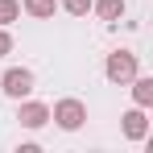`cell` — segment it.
I'll return each instance as SVG.
<instances>
[{
	"instance_id": "obj_1",
	"label": "cell",
	"mask_w": 153,
	"mask_h": 153,
	"mask_svg": "<svg viewBox=\"0 0 153 153\" xmlns=\"http://www.w3.org/2000/svg\"><path fill=\"white\" fill-rule=\"evenodd\" d=\"M50 120L62 128V132H79V128L87 124V103L75 100V95H66V100H58L50 108Z\"/></svg>"
},
{
	"instance_id": "obj_2",
	"label": "cell",
	"mask_w": 153,
	"mask_h": 153,
	"mask_svg": "<svg viewBox=\"0 0 153 153\" xmlns=\"http://www.w3.org/2000/svg\"><path fill=\"white\" fill-rule=\"evenodd\" d=\"M33 87H37V75H33L29 66H8V71L0 75V91H4L8 100H25V95H33Z\"/></svg>"
},
{
	"instance_id": "obj_3",
	"label": "cell",
	"mask_w": 153,
	"mask_h": 153,
	"mask_svg": "<svg viewBox=\"0 0 153 153\" xmlns=\"http://www.w3.org/2000/svg\"><path fill=\"white\" fill-rule=\"evenodd\" d=\"M141 66H137V54L132 50H112L108 54V62H103V75L108 83H116V87H128V79L137 75Z\"/></svg>"
},
{
	"instance_id": "obj_4",
	"label": "cell",
	"mask_w": 153,
	"mask_h": 153,
	"mask_svg": "<svg viewBox=\"0 0 153 153\" xmlns=\"http://www.w3.org/2000/svg\"><path fill=\"white\" fill-rule=\"evenodd\" d=\"M17 120H21V128H29V132H37V128L50 124V103L42 100H17Z\"/></svg>"
},
{
	"instance_id": "obj_5",
	"label": "cell",
	"mask_w": 153,
	"mask_h": 153,
	"mask_svg": "<svg viewBox=\"0 0 153 153\" xmlns=\"http://www.w3.org/2000/svg\"><path fill=\"white\" fill-rule=\"evenodd\" d=\"M120 132H124L128 141H149V116H145V108H128L124 116H120Z\"/></svg>"
},
{
	"instance_id": "obj_6",
	"label": "cell",
	"mask_w": 153,
	"mask_h": 153,
	"mask_svg": "<svg viewBox=\"0 0 153 153\" xmlns=\"http://www.w3.org/2000/svg\"><path fill=\"white\" fill-rule=\"evenodd\" d=\"M128 87H132V103L149 112V108H153V79H149V75H141V71H137V75L128 79Z\"/></svg>"
},
{
	"instance_id": "obj_7",
	"label": "cell",
	"mask_w": 153,
	"mask_h": 153,
	"mask_svg": "<svg viewBox=\"0 0 153 153\" xmlns=\"http://www.w3.org/2000/svg\"><path fill=\"white\" fill-rule=\"evenodd\" d=\"M91 13H95L100 21H120L128 13V4L124 0H91Z\"/></svg>"
},
{
	"instance_id": "obj_8",
	"label": "cell",
	"mask_w": 153,
	"mask_h": 153,
	"mask_svg": "<svg viewBox=\"0 0 153 153\" xmlns=\"http://www.w3.org/2000/svg\"><path fill=\"white\" fill-rule=\"evenodd\" d=\"M21 8H25L33 21H50L54 13H58V0H21Z\"/></svg>"
},
{
	"instance_id": "obj_9",
	"label": "cell",
	"mask_w": 153,
	"mask_h": 153,
	"mask_svg": "<svg viewBox=\"0 0 153 153\" xmlns=\"http://www.w3.org/2000/svg\"><path fill=\"white\" fill-rule=\"evenodd\" d=\"M21 17V0H0V25H13Z\"/></svg>"
},
{
	"instance_id": "obj_10",
	"label": "cell",
	"mask_w": 153,
	"mask_h": 153,
	"mask_svg": "<svg viewBox=\"0 0 153 153\" xmlns=\"http://www.w3.org/2000/svg\"><path fill=\"white\" fill-rule=\"evenodd\" d=\"M58 8H66L71 17H87V13H91V0H62Z\"/></svg>"
},
{
	"instance_id": "obj_11",
	"label": "cell",
	"mask_w": 153,
	"mask_h": 153,
	"mask_svg": "<svg viewBox=\"0 0 153 153\" xmlns=\"http://www.w3.org/2000/svg\"><path fill=\"white\" fill-rule=\"evenodd\" d=\"M4 54H13V33L0 25V58H4Z\"/></svg>"
}]
</instances>
